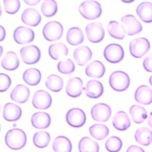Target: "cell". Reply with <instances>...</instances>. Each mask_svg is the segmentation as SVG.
I'll use <instances>...</instances> for the list:
<instances>
[{"mask_svg":"<svg viewBox=\"0 0 152 152\" xmlns=\"http://www.w3.org/2000/svg\"><path fill=\"white\" fill-rule=\"evenodd\" d=\"M5 143L8 148L18 150L24 147L27 142V136L23 130L13 129L9 130L5 136Z\"/></svg>","mask_w":152,"mask_h":152,"instance_id":"cell-1","label":"cell"},{"mask_svg":"<svg viewBox=\"0 0 152 152\" xmlns=\"http://www.w3.org/2000/svg\"><path fill=\"white\" fill-rule=\"evenodd\" d=\"M79 11L85 18L88 20H94L101 16L102 8L98 2L88 0L80 4Z\"/></svg>","mask_w":152,"mask_h":152,"instance_id":"cell-2","label":"cell"},{"mask_svg":"<svg viewBox=\"0 0 152 152\" xmlns=\"http://www.w3.org/2000/svg\"><path fill=\"white\" fill-rule=\"evenodd\" d=\"M109 83L115 91H124L129 86L130 78L129 75L123 71H115L111 74Z\"/></svg>","mask_w":152,"mask_h":152,"instance_id":"cell-3","label":"cell"},{"mask_svg":"<svg viewBox=\"0 0 152 152\" xmlns=\"http://www.w3.org/2000/svg\"><path fill=\"white\" fill-rule=\"evenodd\" d=\"M150 49L149 41L145 37H138L131 41L129 45V51L134 58H140L148 53Z\"/></svg>","mask_w":152,"mask_h":152,"instance_id":"cell-4","label":"cell"},{"mask_svg":"<svg viewBox=\"0 0 152 152\" xmlns=\"http://www.w3.org/2000/svg\"><path fill=\"white\" fill-rule=\"evenodd\" d=\"M64 27L59 22L51 21L45 26L42 34L45 39L48 41H55L62 37Z\"/></svg>","mask_w":152,"mask_h":152,"instance_id":"cell-5","label":"cell"},{"mask_svg":"<svg viewBox=\"0 0 152 152\" xmlns=\"http://www.w3.org/2000/svg\"><path fill=\"white\" fill-rule=\"evenodd\" d=\"M122 28L124 33L129 36L138 34L142 27L141 23L132 15H127L121 18Z\"/></svg>","mask_w":152,"mask_h":152,"instance_id":"cell-6","label":"cell"},{"mask_svg":"<svg viewBox=\"0 0 152 152\" xmlns=\"http://www.w3.org/2000/svg\"><path fill=\"white\" fill-rule=\"evenodd\" d=\"M103 55L105 59L112 64L120 62L124 56V51L122 47L118 44L108 45L104 48Z\"/></svg>","mask_w":152,"mask_h":152,"instance_id":"cell-7","label":"cell"},{"mask_svg":"<svg viewBox=\"0 0 152 152\" xmlns=\"http://www.w3.org/2000/svg\"><path fill=\"white\" fill-rule=\"evenodd\" d=\"M20 53L23 62L28 65L37 63L41 56V51L34 45L23 47L20 51Z\"/></svg>","mask_w":152,"mask_h":152,"instance_id":"cell-8","label":"cell"},{"mask_svg":"<svg viewBox=\"0 0 152 152\" xmlns=\"http://www.w3.org/2000/svg\"><path fill=\"white\" fill-rule=\"evenodd\" d=\"M86 33L89 41L94 43L101 42L104 36L103 26L99 22L89 23L86 27Z\"/></svg>","mask_w":152,"mask_h":152,"instance_id":"cell-9","label":"cell"},{"mask_svg":"<svg viewBox=\"0 0 152 152\" xmlns=\"http://www.w3.org/2000/svg\"><path fill=\"white\" fill-rule=\"evenodd\" d=\"M66 121L69 124L74 127H80L86 121V116L84 111L79 108L69 110L66 115Z\"/></svg>","mask_w":152,"mask_h":152,"instance_id":"cell-10","label":"cell"},{"mask_svg":"<svg viewBox=\"0 0 152 152\" xmlns=\"http://www.w3.org/2000/svg\"><path fill=\"white\" fill-rule=\"evenodd\" d=\"M91 117L94 121L98 122H107L110 118L112 110L105 103H98L91 108Z\"/></svg>","mask_w":152,"mask_h":152,"instance_id":"cell-11","label":"cell"},{"mask_svg":"<svg viewBox=\"0 0 152 152\" xmlns=\"http://www.w3.org/2000/svg\"><path fill=\"white\" fill-rule=\"evenodd\" d=\"M32 102L36 108L46 110L51 107L52 98L48 92L44 90H38L33 96Z\"/></svg>","mask_w":152,"mask_h":152,"instance_id":"cell-12","label":"cell"},{"mask_svg":"<svg viewBox=\"0 0 152 152\" xmlns=\"http://www.w3.org/2000/svg\"><path fill=\"white\" fill-rule=\"evenodd\" d=\"M13 38L18 44L23 45L32 42L34 39V32L31 28L18 27L13 32Z\"/></svg>","mask_w":152,"mask_h":152,"instance_id":"cell-13","label":"cell"},{"mask_svg":"<svg viewBox=\"0 0 152 152\" xmlns=\"http://www.w3.org/2000/svg\"><path fill=\"white\" fill-rule=\"evenodd\" d=\"M22 20L26 25L36 27L39 24L41 17L39 12L34 8H27L22 14Z\"/></svg>","mask_w":152,"mask_h":152,"instance_id":"cell-14","label":"cell"},{"mask_svg":"<svg viewBox=\"0 0 152 152\" xmlns=\"http://www.w3.org/2000/svg\"><path fill=\"white\" fill-rule=\"evenodd\" d=\"M22 109L20 107L12 103L5 104L3 108V117L9 122L18 121L22 116Z\"/></svg>","mask_w":152,"mask_h":152,"instance_id":"cell-15","label":"cell"},{"mask_svg":"<svg viewBox=\"0 0 152 152\" xmlns=\"http://www.w3.org/2000/svg\"><path fill=\"white\" fill-rule=\"evenodd\" d=\"M30 96V90L26 86L18 84L14 88L10 94L13 101L18 103H24Z\"/></svg>","mask_w":152,"mask_h":152,"instance_id":"cell-16","label":"cell"},{"mask_svg":"<svg viewBox=\"0 0 152 152\" xmlns=\"http://www.w3.org/2000/svg\"><path fill=\"white\" fill-rule=\"evenodd\" d=\"M83 89V82L79 77L70 79L66 84V93L69 96L76 98L81 95Z\"/></svg>","mask_w":152,"mask_h":152,"instance_id":"cell-17","label":"cell"},{"mask_svg":"<svg viewBox=\"0 0 152 152\" xmlns=\"http://www.w3.org/2000/svg\"><path fill=\"white\" fill-rule=\"evenodd\" d=\"M136 101L142 104H150L152 103V90L147 86L142 85L136 90Z\"/></svg>","mask_w":152,"mask_h":152,"instance_id":"cell-18","label":"cell"},{"mask_svg":"<svg viewBox=\"0 0 152 152\" xmlns=\"http://www.w3.org/2000/svg\"><path fill=\"white\" fill-rule=\"evenodd\" d=\"M31 122L33 127L36 129H46L51 124V117L46 112H36L33 114Z\"/></svg>","mask_w":152,"mask_h":152,"instance_id":"cell-19","label":"cell"},{"mask_svg":"<svg viewBox=\"0 0 152 152\" xmlns=\"http://www.w3.org/2000/svg\"><path fill=\"white\" fill-rule=\"evenodd\" d=\"M74 58L79 65L84 66L91 59L92 51L88 46L79 47L74 51Z\"/></svg>","mask_w":152,"mask_h":152,"instance_id":"cell-20","label":"cell"},{"mask_svg":"<svg viewBox=\"0 0 152 152\" xmlns=\"http://www.w3.org/2000/svg\"><path fill=\"white\" fill-rule=\"evenodd\" d=\"M84 89L86 96L91 98H98L103 93V84L96 80H89Z\"/></svg>","mask_w":152,"mask_h":152,"instance_id":"cell-21","label":"cell"},{"mask_svg":"<svg viewBox=\"0 0 152 152\" xmlns=\"http://www.w3.org/2000/svg\"><path fill=\"white\" fill-rule=\"evenodd\" d=\"M113 127L118 131H126L131 126V121L127 113L124 111H119L115 113L113 118Z\"/></svg>","mask_w":152,"mask_h":152,"instance_id":"cell-22","label":"cell"},{"mask_svg":"<svg viewBox=\"0 0 152 152\" xmlns=\"http://www.w3.org/2000/svg\"><path fill=\"white\" fill-rule=\"evenodd\" d=\"M85 72L89 77L101 78L105 72V67L100 61L94 60L87 66Z\"/></svg>","mask_w":152,"mask_h":152,"instance_id":"cell-23","label":"cell"},{"mask_svg":"<svg viewBox=\"0 0 152 152\" xmlns=\"http://www.w3.org/2000/svg\"><path fill=\"white\" fill-rule=\"evenodd\" d=\"M137 15L141 20L146 23L152 22V3L150 2H142L136 8Z\"/></svg>","mask_w":152,"mask_h":152,"instance_id":"cell-24","label":"cell"},{"mask_svg":"<svg viewBox=\"0 0 152 152\" xmlns=\"http://www.w3.org/2000/svg\"><path fill=\"white\" fill-rule=\"evenodd\" d=\"M20 62L17 55L13 51H8L5 54L3 59L1 61V65L3 67L7 70H14L17 69Z\"/></svg>","mask_w":152,"mask_h":152,"instance_id":"cell-25","label":"cell"},{"mask_svg":"<svg viewBox=\"0 0 152 152\" xmlns=\"http://www.w3.org/2000/svg\"><path fill=\"white\" fill-rule=\"evenodd\" d=\"M66 38L70 45L77 46L81 44L84 41L83 32L79 27H74L69 28L66 33Z\"/></svg>","mask_w":152,"mask_h":152,"instance_id":"cell-26","label":"cell"},{"mask_svg":"<svg viewBox=\"0 0 152 152\" xmlns=\"http://www.w3.org/2000/svg\"><path fill=\"white\" fill-rule=\"evenodd\" d=\"M53 149L55 152H71L72 149V143L66 137L60 136L55 139Z\"/></svg>","mask_w":152,"mask_h":152,"instance_id":"cell-27","label":"cell"},{"mask_svg":"<svg viewBox=\"0 0 152 152\" xmlns=\"http://www.w3.org/2000/svg\"><path fill=\"white\" fill-rule=\"evenodd\" d=\"M48 53L51 58L53 60H58L67 55L69 50L64 44L61 42H58V43L51 45L49 47Z\"/></svg>","mask_w":152,"mask_h":152,"instance_id":"cell-28","label":"cell"},{"mask_svg":"<svg viewBox=\"0 0 152 152\" xmlns=\"http://www.w3.org/2000/svg\"><path fill=\"white\" fill-rule=\"evenodd\" d=\"M134 137L139 144L148 146L152 142V131L147 127H141L136 131Z\"/></svg>","mask_w":152,"mask_h":152,"instance_id":"cell-29","label":"cell"},{"mask_svg":"<svg viewBox=\"0 0 152 152\" xmlns=\"http://www.w3.org/2000/svg\"><path fill=\"white\" fill-rule=\"evenodd\" d=\"M24 81L30 86H36L39 84L41 79L40 71L36 69H29L26 70L23 74Z\"/></svg>","mask_w":152,"mask_h":152,"instance_id":"cell-30","label":"cell"},{"mask_svg":"<svg viewBox=\"0 0 152 152\" xmlns=\"http://www.w3.org/2000/svg\"><path fill=\"white\" fill-rule=\"evenodd\" d=\"M80 152H99V145L96 141L88 137H84L79 143Z\"/></svg>","mask_w":152,"mask_h":152,"instance_id":"cell-31","label":"cell"},{"mask_svg":"<svg viewBox=\"0 0 152 152\" xmlns=\"http://www.w3.org/2000/svg\"><path fill=\"white\" fill-rule=\"evenodd\" d=\"M47 88L53 92H59L63 88L64 81L60 76L52 74L48 77L45 81Z\"/></svg>","mask_w":152,"mask_h":152,"instance_id":"cell-32","label":"cell"},{"mask_svg":"<svg viewBox=\"0 0 152 152\" xmlns=\"http://www.w3.org/2000/svg\"><path fill=\"white\" fill-rule=\"evenodd\" d=\"M129 112L133 121L136 124H141L147 118V112L146 109L139 105H132L129 110Z\"/></svg>","mask_w":152,"mask_h":152,"instance_id":"cell-33","label":"cell"},{"mask_svg":"<svg viewBox=\"0 0 152 152\" xmlns=\"http://www.w3.org/2000/svg\"><path fill=\"white\" fill-rule=\"evenodd\" d=\"M90 134L94 138L98 140H103L108 135V128L103 124H94L89 127V129Z\"/></svg>","mask_w":152,"mask_h":152,"instance_id":"cell-34","label":"cell"},{"mask_svg":"<svg viewBox=\"0 0 152 152\" xmlns=\"http://www.w3.org/2000/svg\"><path fill=\"white\" fill-rule=\"evenodd\" d=\"M50 141V135L46 131H39L35 133L33 136L34 145L39 148H44L48 145Z\"/></svg>","mask_w":152,"mask_h":152,"instance_id":"cell-35","label":"cell"},{"mask_svg":"<svg viewBox=\"0 0 152 152\" xmlns=\"http://www.w3.org/2000/svg\"><path fill=\"white\" fill-rule=\"evenodd\" d=\"M108 31L110 35L117 39H123L125 37L122 26L116 21H110L108 24Z\"/></svg>","mask_w":152,"mask_h":152,"instance_id":"cell-36","label":"cell"},{"mask_svg":"<svg viewBox=\"0 0 152 152\" xmlns=\"http://www.w3.org/2000/svg\"><path fill=\"white\" fill-rule=\"evenodd\" d=\"M57 3L53 0H45L41 5V12L47 17L54 16L57 12Z\"/></svg>","mask_w":152,"mask_h":152,"instance_id":"cell-37","label":"cell"},{"mask_svg":"<svg viewBox=\"0 0 152 152\" xmlns=\"http://www.w3.org/2000/svg\"><path fill=\"white\" fill-rule=\"evenodd\" d=\"M122 147V141L118 137L112 136L107 140L105 148L109 152H118Z\"/></svg>","mask_w":152,"mask_h":152,"instance_id":"cell-38","label":"cell"},{"mask_svg":"<svg viewBox=\"0 0 152 152\" xmlns=\"http://www.w3.org/2000/svg\"><path fill=\"white\" fill-rule=\"evenodd\" d=\"M57 68L60 73L64 74H70L75 70V65L72 60L67 59L60 61L57 65Z\"/></svg>","mask_w":152,"mask_h":152,"instance_id":"cell-39","label":"cell"},{"mask_svg":"<svg viewBox=\"0 0 152 152\" xmlns=\"http://www.w3.org/2000/svg\"><path fill=\"white\" fill-rule=\"evenodd\" d=\"M3 3L5 12L9 14L16 13L20 8V2L18 0H4Z\"/></svg>","mask_w":152,"mask_h":152,"instance_id":"cell-40","label":"cell"},{"mask_svg":"<svg viewBox=\"0 0 152 152\" xmlns=\"http://www.w3.org/2000/svg\"><path fill=\"white\" fill-rule=\"evenodd\" d=\"M11 83V79L8 75L3 73L0 74V91L1 92L7 91L10 86Z\"/></svg>","mask_w":152,"mask_h":152,"instance_id":"cell-41","label":"cell"},{"mask_svg":"<svg viewBox=\"0 0 152 152\" xmlns=\"http://www.w3.org/2000/svg\"><path fill=\"white\" fill-rule=\"evenodd\" d=\"M143 66L147 72H152V53L149 55L144 60Z\"/></svg>","mask_w":152,"mask_h":152,"instance_id":"cell-42","label":"cell"},{"mask_svg":"<svg viewBox=\"0 0 152 152\" xmlns=\"http://www.w3.org/2000/svg\"><path fill=\"white\" fill-rule=\"evenodd\" d=\"M126 152H145V150L141 148V147H139L136 145H132L128 148Z\"/></svg>","mask_w":152,"mask_h":152,"instance_id":"cell-43","label":"cell"},{"mask_svg":"<svg viewBox=\"0 0 152 152\" xmlns=\"http://www.w3.org/2000/svg\"><path fill=\"white\" fill-rule=\"evenodd\" d=\"M24 2L28 5L34 6L40 2V0H24Z\"/></svg>","mask_w":152,"mask_h":152,"instance_id":"cell-44","label":"cell"},{"mask_svg":"<svg viewBox=\"0 0 152 152\" xmlns=\"http://www.w3.org/2000/svg\"><path fill=\"white\" fill-rule=\"evenodd\" d=\"M0 27H1V39H0V41H3L4 38H5L6 32L2 26H0Z\"/></svg>","mask_w":152,"mask_h":152,"instance_id":"cell-45","label":"cell"},{"mask_svg":"<svg viewBox=\"0 0 152 152\" xmlns=\"http://www.w3.org/2000/svg\"><path fill=\"white\" fill-rule=\"evenodd\" d=\"M148 124L150 126V127H151L152 128V112L150 113V115L148 118Z\"/></svg>","mask_w":152,"mask_h":152,"instance_id":"cell-46","label":"cell"},{"mask_svg":"<svg viewBox=\"0 0 152 152\" xmlns=\"http://www.w3.org/2000/svg\"><path fill=\"white\" fill-rule=\"evenodd\" d=\"M149 83H150V84H151V86H152V75L151 76V77L149 79Z\"/></svg>","mask_w":152,"mask_h":152,"instance_id":"cell-47","label":"cell"}]
</instances>
